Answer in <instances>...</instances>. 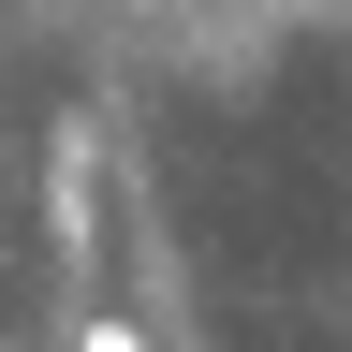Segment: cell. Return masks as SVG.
I'll use <instances>...</instances> for the list:
<instances>
[{
  "label": "cell",
  "mask_w": 352,
  "mask_h": 352,
  "mask_svg": "<svg viewBox=\"0 0 352 352\" xmlns=\"http://www.w3.org/2000/svg\"><path fill=\"white\" fill-rule=\"evenodd\" d=\"M74 352H147V338H132L118 308H88V323H74Z\"/></svg>",
  "instance_id": "1"
}]
</instances>
